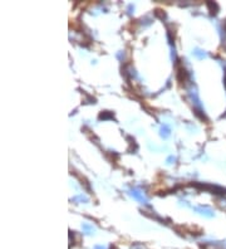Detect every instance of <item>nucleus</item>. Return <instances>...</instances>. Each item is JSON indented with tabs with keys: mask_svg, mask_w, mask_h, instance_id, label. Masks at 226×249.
Segmentation results:
<instances>
[{
	"mask_svg": "<svg viewBox=\"0 0 226 249\" xmlns=\"http://www.w3.org/2000/svg\"><path fill=\"white\" fill-rule=\"evenodd\" d=\"M177 81L182 86H186V83L190 81V74L186 70V68L183 67V64H180L177 67Z\"/></svg>",
	"mask_w": 226,
	"mask_h": 249,
	"instance_id": "1",
	"label": "nucleus"
},
{
	"mask_svg": "<svg viewBox=\"0 0 226 249\" xmlns=\"http://www.w3.org/2000/svg\"><path fill=\"white\" fill-rule=\"evenodd\" d=\"M129 195L132 196L133 199H136L137 201H139L141 204H147V203H148V200H147V198L145 196V194H143L139 189H136V188L131 189V190H129Z\"/></svg>",
	"mask_w": 226,
	"mask_h": 249,
	"instance_id": "2",
	"label": "nucleus"
},
{
	"mask_svg": "<svg viewBox=\"0 0 226 249\" xmlns=\"http://www.w3.org/2000/svg\"><path fill=\"white\" fill-rule=\"evenodd\" d=\"M193 209L196 210L197 213H200L201 215H205V216H212V215H214V211L210 209L209 206H202V205H200V206L193 208Z\"/></svg>",
	"mask_w": 226,
	"mask_h": 249,
	"instance_id": "3",
	"label": "nucleus"
},
{
	"mask_svg": "<svg viewBox=\"0 0 226 249\" xmlns=\"http://www.w3.org/2000/svg\"><path fill=\"white\" fill-rule=\"evenodd\" d=\"M161 133V137H163V139H167L170 135H171V128H170V126H167V125H163V126L161 127V131H160Z\"/></svg>",
	"mask_w": 226,
	"mask_h": 249,
	"instance_id": "4",
	"label": "nucleus"
},
{
	"mask_svg": "<svg viewBox=\"0 0 226 249\" xmlns=\"http://www.w3.org/2000/svg\"><path fill=\"white\" fill-rule=\"evenodd\" d=\"M72 201H74V203H88V198L86 195H83V194H80V195H77V196H74L73 199H72Z\"/></svg>",
	"mask_w": 226,
	"mask_h": 249,
	"instance_id": "5",
	"label": "nucleus"
},
{
	"mask_svg": "<svg viewBox=\"0 0 226 249\" xmlns=\"http://www.w3.org/2000/svg\"><path fill=\"white\" fill-rule=\"evenodd\" d=\"M108 118H113V113L112 112L104 111V112H102L101 115H99V120H108Z\"/></svg>",
	"mask_w": 226,
	"mask_h": 249,
	"instance_id": "6",
	"label": "nucleus"
},
{
	"mask_svg": "<svg viewBox=\"0 0 226 249\" xmlns=\"http://www.w3.org/2000/svg\"><path fill=\"white\" fill-rule=\"evenodd\" d=\"M207 6L210 8V13L211 14H216L217 13V4L216 3H207Z\"/></svg>",
	"mask_w": 226,
	"mask_h": 249,
	"instance_id": "7",
	"label": "nucleus"
},
{
	"mask_svg": "<svg viewBox=\"0 0 226 249\" xmlns=\"http://www.w3.org/2000/svg\"><path fill=\"white\" fill-rule=\"evenodd\" d=\"M83 229L89 234L90 232H94V228L92 226V225H89V224H83Z\"/></svg>",
	"mask_w": 226,
	"mask_h": 249,
	"instance_id": "8",
	"label": "nucleus"
},
{
	"mask_svg": "<svg viewBox=\"0 0 226 249\" xmlns=\"http://www.w3.org/2000/svg\"><path fill=\"white\" fill-rule=\"evenodd\" d=\"M193 54L196 56V57H199V58H203V57H206V54H205L203 52H202V50H200V49H196V50H195V52H193Z\"/></svg>",
	"mask_w": 226,
	"mask_h": 249,
	"instance_id": "9",
	"label": "nucleus"
},
{
	"mask_svg": "<svg viewBox=\"0 0 226 249\" xmlns=\"http://www.w3.org/2000/svg\"><path fill=\"white\" fill-rule=\"evenodd\" d=\"M171 161H175V157H173V156H170V157L167 159V162H168V164H172Z\"/></svg>",
	"mask_w": 226,
	"mask_h": 249,
	"instance_id": "10",
	"label": "nucleus"
},
{
	"mask_svg": "<svg viewBox=\"0 0 226 249\" xmlns=\"http://www.w3.org/2000/svg\"><path fill=\"white\" fill-rule=\"evenodd\" d=\"M225 87H226V76H225Z\"/></svg>",
	"mask_w": 226,
	"mask_h": 249,
	"instance_id": "11",
	"label": "nucleus"
},
{
	"mask_svg": "<svg viewBox=\"0 0 226 249\" xmlns=\"http://www.w3.org/2000/svg\"><path fill=\"white\" fill-rule=\"evenodd\" d=\"M225 28H226V22H225Z\"/></svg>",
	"mask_w": 226,
	"mask_h": 249,
	"instance_id": "12",
	"label": "nucleus"
}]
</instances>
